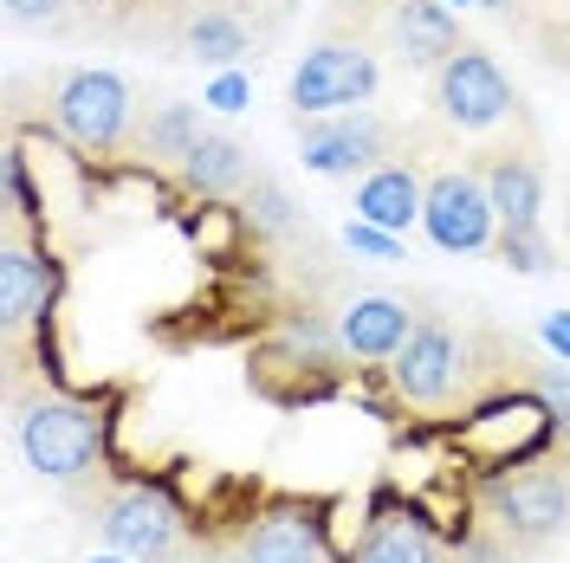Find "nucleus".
<instances>
[{"mask_svg": "<svg viewBox=\"0 0 570 563\" xmlns=\"http://www.w3.org/2000/svg\"><path fill=\"white\" fill-rule=\"evenodd\" d=\"M564 466L570 460H525V466L487 480L480 512H487V531L499 537V551H512V557L544 551L570 525V473Z\"/></svg>", "mask_w": 570, "mask_h": 563, "instance_id": "nucleus-1", "label": "nucleus"}, {"mask_svg": "<svg viewBox=\"0 0 570 563\" xmlns=\"http://www.w3.org/2000/svg\"><path fill=\"white\" fill-rule=\"evenodd\" d=\"M356 13V39L390 52L402 71H434L461 52V20L441 0H344L337 20Z\"/></svg>", "mask_w": 570, "mask_h": 563, "instance_id": "nucleus-2", "label": "nucleus"}, {"mask_svg": "<svg viewBox=\"0 0 570 563\" xmlns=\"http://www.w3.org/2000/svg\"><path fill=\"white\" fill-rule=\"evenodd\" d=\"M98 447H105V415L85 408V402H59V395H39L20 408V454L39 480H85L98 466Z\"/></svg>", "mask_w": 570, "mask_h": 563, "instance_id": "nucleus-3", "label": "nucleus"}, {"mask_svg": "<svg viewBox=\"0 0 570 563\" xmlns=\"http://www.w3.org/2000/svg\"><path fill=\"white\" fill-rule=\"evenodd\" d=\"M52 124L66 130L85 156H117L130 142V124H137V105H130V85L117 71H66L52 78Z\"/></svg>", "mask_w": 570, "mask_h": 563, "instance_id": "nucleus-4", "label": "nucleus"}, {"mask_svg": "<svg viewBox=\"0 0 570 563\" xmlns=\"http://www.w3.org/2000/svg\"><path fill=\"white\" fill-rule=\"evenodd\" d=\"M376 52L363 39H324L292 71V105L298 117H331V110H363L376 98Z\"/></svg>", "mask_w": 570, "mask_h": 563, "instance_id": "nucleus-5", "label": "nucleus"}, {"mask_svg": "<svg viewBox=\"0 0 570 563\" xmlns=\"http://www.w3.org/2000/svg\"><path fill=\"white\" fill-rule=\"evenodd\" d=\"M395 124H383L376 110H331V117H298V156L318 176H370L376 162H390Z\"/></svg>", "mask_w": 570, "mask_h": 563, "instance_id": "nucleus-6", "label": "nucleus"}, {"mask_svg": "<svg viewBox=\"0 0 570 563\" xmlns=\"http://www.w3.org/2000/svg\"><path fill=\"white\" fill-rule=\"evenodd\" d=\"M390 376H395V395L415 402V408H441L454 402V388L466 376V344L441 324V317H422L409 330V344L390 356Z\"/></svg>", "mask_w": 570, "mask_h": 563, "instance_id": "nucleus-7", "label": "nucleus"}, {"mask_svg": "<svg viewBox=\"0 0 570 563\" xmlns=\"http://www.w3.org/2000/svg\"><path fill=\"white\" fill-rule=\"evenodd\" d=\"M422 227L441 253H487L493 247V227H499L493 201H487V181L473 169H441L428 181Z\"/></svg>", "mask_w": 570, "mask_h": 563, "instance_id": "nucleus-8", "label": "nucleus"}, {"mask_svg": "<svg viewBox=\"0 0 570 563\" xmlns=\"http://www.w3.org/2000/svg\"><path fill=\"white\" fill-rule=\"evenodd\" d=\"M512 105H519V98H512L505 71H499L480 46H461L448 66L434 71V110H441V124H454V130H493Z\"/></svg>", "mask_w": 570, "mask_h": 563, "instance_id": "nucleus-9", "label": "nucleus"}, {"mask_svg": "<svg viewBox=\"0 0 570 563\" xmlns=\"http://www.w3.org/2000/svg\"><path fill=\"white\" fill-rule=\"evenodd\" d=\"M98 531H105L110 551H124V557H137V563H169L181 551V512L156 486L110 493L105 512H98Z\"/></svg>", "mask_w": 570, "mask_h": 563, "instance_id": "nucleus-10", "label": "nucleus"}, {"mask_svg": "<svg viewBox=\"0 0 570 563\" xmlns=\"http://www.w3.org/2000/svg\"><path fill=\"white\" fill-rule=\"evenodd\" d=\"M409 330H415L409 305H402V298H383V292H363V298H351V305H344V317H337V344H344L351 356H363V363H383V356H395L402 344H409Z\"/></svg>", "mask_w": 570, "mask_h": 563, "instance_id": "nucleus-11", "label": "nucleus"}, {"mask_svg": "<svg viewBox=\"0 0 570 563\" xmlns=\"http://www.w3.org/2000/svg\"><path fill=\"white\" fill-rule=\"evenodd\" d=\"M46 305H52V266L27 240H7V253H0V317H7V337H20L27 324H39Z\"/></svg>", "mask_w": 570, "mask_h": 563, "instance_id": "nucleus-12", "label": "nucleus"}, {"mask_svg": "<svg viewBox=\"0 0 570 563\" xmlns=\"http://www.w3.org/2000/svg\"><path fill=\"white\" fill-rule=\"evenodd\" d=\"M480 181H487V201H493L499 227H538L544 176H538L532 156H519V149H493V156L480 162Z\"/></svg>", "mask_w": 570, "mask_h": 563, "instance_id": "nucleus-13", "label": "nucleus"}, {"mask_svg": "<svg viewBox=\"0 0 570 563\" xmlns=\"http://www.w3.org/2000/svg\"><path fill=\"white\" fill-rule=\"evenodd\" d=\"M234 563H331V551H324L318 518H305V512H266L240 537Z\"/></svg>", "mask_w": 570, "mask_h": 563, "instance_id": "nucleus-14", "label": "nucleus"}, {"mask_svg": "<svg viewBox=\"0 0 570 563\" xmlns=\"http://www.w3.org/2000/svg\"><path fill=\"white\" fill-rule=\"evenodd\" d=\"M422 201H428V188L409 162H376L370 176L356 181V220H376L390 234H402L409 220H422Z\"/></svg>", "mask_w": 570, "mask_h": 563, "instance_id": "nucleus-15", "label": "nucleus"}, {"mask_svg": "<svg viewBox=\"0 0 570 563\" xmlns=\"http://www.w3.org/2000/svg\"><path fill=\"white\" fill-rule=\"evenodd\" d=\"M351 563H441V544H434V531L415 518V512H402V505H383L370 531H363V544H356Z\"/></svg>", "mask_w": 570, "mask_h": 563, "instance_id": "nucleus-16", "label": "nucleus"}, {"mask_svg": "<svg viewBox=\"0 0 570 563\" xmlns=\"http://www.w3.org/2000/svg\"><path fill=\"white\" fill-rule=\"evenodd\" d=\"M181 181L195 188V195H247L253 181V156L240 149L234 137H220V130H208L202 137V149L181 162Z\"/></svg>", "mask_w": 570, "mask_h": 563, "instance_id": "nucleus-17", "label": "nucleus"}, {"mask_svg": "<svg viewBox=\"0 0 570 563\" xmlns=\"http://www.w3.org/2000/svg\"><path fill=\"white\" fill-rule=\"evenodd\" d=\"M202 137H208V124H202V110H195V105H156L149 117H142L137 149L149 156V162H169V169H181V162L202 149Z\"/></svg>", "mask_w": 570, "mask_h": 563, "instance_id": "nucleus-18", "label": "nucleus"}, {"mask_svg": "<svg viewBox=\"0 0 570 563\" xmlns=\"http://www.w3.org/2000/svg\"><path fill=\"white\" fill-rule=\"evenodd\" d=\"M176 46L188 59H202V66H234L240 52H247V27H240V13H227V7H202V13H188L176 27Z\"/></svg>", "mask_w": 570, "mask_h": 563, "instance_id": "nucleus-19", "label": "nucleus"}, {"mask_svg": "<svg viewBox=\"0 0 570 563\" xmlns=\"http://www.w3.org/2000/svg\"><path fill=\"white\" fill-rule=\"evenodd\" d=\"M247 208H253V227H259V234H273V240H298V234H312V227H305V214L292 208V195H285L279 181H253L247 188Z\"/></svg>", "mask_w": 570, "mask_h": 563, "instance_id": "nucleus-20", "label": "nucleus"}, {"mask_svg": "<svg viewBox=\"0 0 570 563\" xmlns=\"http://www.w3.org/2000/svg\"><path fill=\"white\" fill-rule=\"evenodd\" d=\"M493 253L512 266V273H532V279H544V273L558 266V253H551V240H544V227H499Z\"/></svg>", "mask_w": 570, "mask_h": 563, "instance_id": "nucleus-21", "label": "nucleus"}, {"mask_svg": "<svg viewBox=\"0 0 570 563\" xmlns=\"http://www.w3.org/2000/svg\"><path fill=\"white\" fill-rule=\"evenodd\" d=\"M91 0H7V20L13 27H33V33H59V27H78Z\"/></svg>", "mask_w": 570, "mask_h": 563, "instance_id": "nucleus-22", "label": "nucleus"}, {"mask_svg": "<svg viewBox=\"0 0 570 563\" xmlns=\"http://www.w3.org/2000/svg\"><path fill=\"white\" fill-rule=\"evenodd\" d=\"M344 247H351L356 259H383V266H390V259H402L395 234H390V227H376V220H351V227H344Z\"/></svg>", "mask_w": 570, "mask_h": 563, "instance_id": "nucleus-23", "label": "nucleus"}, {"mask_svg": "<svg viewBox=\"0 0 570 563\" xmlns=\"http://www.w3.org/2000/svg\"><path fill=\"white\" fill-rule=\"evenodd\" d=\"M532 388L544 395V415L564 427V441H570V369H532Z\"/></svg>", "mask_w": 570, "mask_h": 563, "instance_id": "nucleus-24", "label": "nucleus"}, {"mask_svg": "<svg viewBox=\"0 0 570 563\" xmlns=\"http://www.w3.org/2000/svg\"><path fill=\"white\" fill-rule=\"evenodd\" d=\"M202 105H214V110H247L253 105V85H247V71H220V78H214L208 85V98H202Z\"/></svg>", "mask_w": 570, "mask_h": 563, "instance_id": "nucleus-25", "label": "nucleus"}, {"mask_svg": "<svg viewBox=\"0 0 570 563\" xmlns=\"http://www.w3.org/2000/svg\"><path fill=\"white\" fill-rule=\"evenodd\" d=\"M538 337L551 344V350L570 363V312H544V324H538Z\"/></svg>", "mask_w": 570, "mask_h": 563, "instance_id": "nucleus-26", "label": "nucleus"}, {"mask_svg": "<svg viewBox=\"0 0 570 563\" xmlns=\"http://www.w3.org/2000/svg\"><path fill=\"white\" fill-rule=\"evenodd\" d=\"M91 563H137V557H124V551H110V557H91Z\"/></svg>", "mask_w": 570, "mask_h": 563, "instance_id": "nucleus-27", "label": "nucleus"}, {"mask_svg": "<svg viewBox=\"0 0 570 563\" xmlns=\"http://www.w3.org/2000/svg\"><path fill=\"white\" fill-rule=\"evenodd\" d=\"M480 7H512V0H480Z\"/></svg>", "mask_w": 570, "mask_h": 563, "instance_id": "nucleus-28", "label": "nucleus"}]
</instances>
